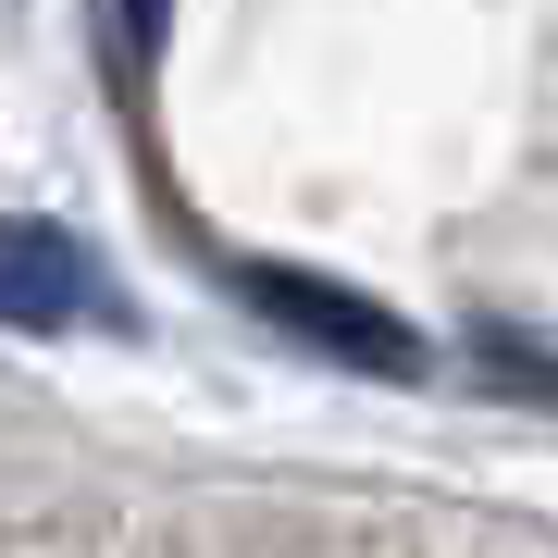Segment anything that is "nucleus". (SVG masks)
I'll list each match as a JSON object with an SVG mask.
<instances>
[{
  "instance_id": "obj_1",
  "label": "nucleus",
  "mask_w": 558,
  "mask_h": 558,
  "mask_svg": "<svg viewBox=\"0 0 558 558\" xmlns=\"http://www.w3.org/2000/svg\"><path fill=\"white\" fill-rule=\"evenodd\" d=\"M248 311H274V336H299V348H323V360H348V373H422V336L410 323H385L373 299H348V286H323V274H286V260H248Z\"/></svg>"
},
{
  "instance_id": "obj_2",
  "label": "nucleus",
  "mask_w": 558,
  "mask_h": 558,
  "mask_svg": "<svg viewBox=\"0 0 558 558\" xmlns=\"http://www.w3.org/2000/svg\"><path fill=\"white\" fill-rule=\"evenodd\" d=\"M0 323H25V336L124 323V286H112L75 236H62V223H0Z\"/></svg>"
},
{
  "instance_id": "obj_3",
  "label": "nucleus",
  "mask_w": 558,
  "mask_h": 558,
  "mask_svg": "<svg viewBox=\"0 0 558 558\" xmlns=\"http://www.w3.org/2000/svg\"><path fill=\"white\" fill-rule=\"evenodd\" d=\"M124 38H137V50H161V0H124Z\"/></svg>"
}]
</instances>
